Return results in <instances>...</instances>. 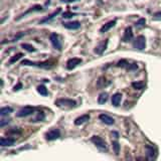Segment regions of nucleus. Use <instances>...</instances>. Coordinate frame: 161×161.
Returning a JSON list of instances; mask_svg holds the SVG:
<instances>
[{
  "label": "nucleus",
  "mask_w": 161,
  "mask_h": 161,
  "mask_svg": "<svg viewBox=\"0 0 161 161\" xmlns=\"http://www.w3.org/2000/svg\"><path fill=\"white\" fill-rule=\"evenodd\" d=\"M91 141L95 144L97 147L102 151H107L108 150V144L103 138L99 137V136H93L91 138Z\"/></svg>",
  "instance_id": "nucleus-1"
},
{
  "label": "nucleus",
  "mask_w": 161,
  "mask_h": 161,
  "mask_svg": "<svg viewBox=\"0 0 161 161\" xmlns=\"http://www.w3.org/2000/svg\"><path fill=\"white\" fill-rule=\"evenodd\" d=\"M55 105L58 106V107H75L77 105V103H76L75 100H73V99H67V98H61L58 99V100L55 101Z\"/></svg>",
  "instance_id": "nucleus-2"
},
{
  "label": "nucleus",
  "mask_w": 161,
  "mask_h": 161,
  "mask_svg": "<svg viewBox=\"0 0 161 161\" xmlns=\"http://www.w3.org/2000/svg\"><path fill=\"white\" fill-rule=\"evenodd\" d=\"M133 47L136 49L139 50H143L146 47V38L145 36L143 35H139L135 38V40L133 42Z\"/></svg>",
  "instance_id": "nucleus-3"
},
{
  "label": "nucleus",
  "mask_w": 161,
  "mask_h": 161,
  "mask_svg": "<svg viewBox=\"0 0 161 161\" xmlns=\"http://www.w3.org/2000/svg\"><path fill=\"white\" fill-rule=\"evenodd\" d=\"M21 64L22 66H34L38 67H43V69H49V67H52V64L47 63V61H44V63H34V61L24 60L21 61Z\"/></svg>",
  "instance_id": "nucleus-4"
},
{
  "label": "nucleus",
  "mask_w": 161,
  "mask_h": 161,
  "mask_svg": "<svg viewBox=\"0 0 161 161\" xmlns=\"http://www.w3.org/2000/svg\"><path fill=\"white\" fill-rule=\"evenodd\" d=\"M34 107H31V106H26V107H23L21 108L19 111L17 112V116L18 118H23V117H27V116L31 115L33 112H34Z\"/></svg>",
  "instance_id": "nucleus-5"
},
{
  "label": "nucleus",
  "mask_w": 161,
  "mask_h": 161,
  "mask_svg": "<svg viewBox=\"0 0 161 161\" xmlns=\"http://www.w3.org/2000/svg\"><path fill=\"white\" fill-rule=\"evenodd\" d=\"M61 137V131L58 129H52L49 131L46 134V138L47 141H53V140H56Z\"/></svg>",
  "instance_id": "nucleus-6"
},
{
  "label": "nucleus",
  "mask_w": 161,
  "mask_h": 161,
  "mask_svg": "<svg viewBox=\"0 0 161 161\" xmlns=\"http://www.w3.org/2000/svg\"><path fill=\"white\" fill-rule=\"evenodd\" d=\"M49 39H50V42H52V46L55 47V49L58 50H61V40H60V37L56 33H52L49 36Z\"/></svg>",
  "instance_id": "nucleus-7"
},
{
  "label": "nucleus",
  "mask_w": 161,
  "mask_h": 161,
  "mask_svg": "<svg viewBox=\"0 0 161 161\" xmlns=\"http://www.w3.org/2000/svg\"><path fill=\"white\" fill-rule=\"evenodd\" d=\"M145 150H146V155H147L148 161H154V159L156 158V151H155V148L153 146L146 145Z\"/></svg>",
  "instance_id": "nucleus-8"
},
{
  "label": "nucleus",
  "mask_w": 161,
  "mask_h": 161,
  "mask_svg": "<svg viewBox=\"0 0 161 161\" xmlns=\"http://www.w3.org/2000/svg\"><path fill=\"white\" fill-rule=\"evenodd\" d=\"M81 63H82V58H70V60L67 61V69L73 70V69H75L76 67H78Z\"/></svg>",
  "instance_id": "nucleus-9"
},
{
  "label": "nucleus",
  "mask_w": 161,
  "mask_h": 161,
  "mask_svg": "<svg viewBox=\"0 0 161 161\" xmlns=\"http://www.w3.org/2000/svg\"><path fill=\"white\" fill-rule=\"evenodd\" d=\"M107 46H108V39H105V40L101 41L100 43L96 46L95 52L97 53V55H102V53L107 49Z\"/></svg>",
  "instance_id": "nucleus-10"
},
{
  "label": "nucleus",
  "mask_w": 161,
  "mask_h": 161,
  "mask_svg": "<svg viewBox=\"0 0 161 161\" xmlns=\"http://www.w3.org/2000/svg\"><path fill=\"white\" fill-rule=\"evenodd\" d=\"M61 8H58L55 11H53L52 13H50L49 15H47L46 17H44V18H42L40 21H39V23L40 24H43V23H46V22H49V21H50V20H52L53 18L55 17V16H58V14L61 13Z\"/></svg>",
  "instance_id": "nucleus-11"
},
{
  "label": "nucleus",
  "mask_w": 161,
  "mask_h": 161,
  "mask_svg": "<svg viewBox=\"0 0 161 161\" xmlns=\"http://www.w3.org/2000/svg\"><path fill=\"white\" fill-rule=\"evenodd\" d=\"M64 27L67 28V29H72V30H76L79 29L81 27V23L79 21H70V22H64L63 23Z\"/></svg>",
  "instance_id": "nucleus-12"
},
{
  "label": "nucleus",
  "mask_w": 161,
  "mask_h": 161,
  "mask_svg": "<svg viewBox=\"0 0 161 161\" xmlns=\"http://www.w3.org/2000/svg\"><path fill=\"white\" fill-rule=\"evenodd\" d=\"M99 119L103 123H105L106 125H114L115 124V120L113 119L112 117H110L109 115H106V114H101L99 116Z\"/></svg>",
  "instance_id": "nucleus-13"
},
{
  "label": "nucleus",
  "mask_w": 161,
  "mask_h": 161,
  "mask_svg": "<svg viewBox=\"0 0 161 161\" xmlns=\"http://www.w3.org/2000/svg\"><path fill=\"white\" fill-rule=\"evenodd\" d=\"M132 38H133V30H132L131 26H129V27H127L125 29V32H124L122 40L124 42H128V41L131 40Z\"/></svg>",
  "instance_id": "nucleus-14"
},
{
  "label": "nucleus",
  "mask_w": 161,
  "mask_h": 161,
  "mask_svg": "<svg viewBox=\"0 0 161 161\" xmlns=\"http://www.w3.org/2000/svg\"><path fill=\"white\" fill-rule=\"evenodd\" d=\"M88 121H90V116L89 115H82L80 117L76 118L74 123L76 126H80V125H83L85 123H87Z\"/></svg>",
  "instance_id": "nucleus-15"
},
{
  "label": "nucleus",
  "mask_w": 161,
  "mask_h": 161,
  "mask_svg": "<svg viewBox=\"0 0 161 161\" xmlns=\"http://www.w3.org/2000/svg\"><path fill=\"white\" fill-rule=\"evenodd\" d=\"M116 19H114V20H111V21H109V22H107L106 24H104L103 26L101 27V29H100V32L102 33H104V32H107V31H109L111 28H113L116 25Z\"/></svg>",
  "instance_id": "nucleus-16"
},
{
  "label": "nucleus",
  "mask_w": 161,
  "mask_h": 161,
  "mask_svg": "<svg viewBox=\"0 0 161 161\" xmlns=\"http://www.w3.org/2000/svg\"><path fill=\"white\" fill-rule=\"evenodd\" d=\"M42 9V6L41 5H34V6H32V7H30L29 9L28 10H26L25 11V12H23L21 14L20 16H19V17L16 19V20H19V19L20 18H22V17H24L25 15H27L28 13H31V12H34V11H40Z\"/></svg>",
  "instance_id": "nucleus-17"
},
{
  "label": "nucleus",
  "mask_w": 161,
  "mask_h": 161,
  "mask_svg": "<svg viewBox=\"0 0 161 161\" xmlns=\"http://www.w3.org/2000/svg\"><path fill=\"white\" fill-rule=\"evenodd\" d=\"M121 100H122V95L120 94V93H116V94H114L112 96V105L115 106V107H118L120 105L121 103Z\"/></svg>",
  "instance_id": "nucleus-18"
},
{
  "label": "nucleus",
  "mask_w": 161,
  "mask_h": 161,
  "mask_svg": "<svg viewBox=\"0 0 161 161\" xmlns=\"http://www.w3.org/2000/svg\"><path fill=\"white\" fill-rule=\"evenodd\" d=\"M15 143V140L13 138H1L0 139V145L2 147H6V146H11Z\"/></svg>",
  "instance_id": "nucleus-19"
},
{
  "label": "nucleus",
  "mask_w": 161,
  "mask_h": 161,
  "mask_svg": "<svg viewBox=\"0 0 161 161\" xmlns=\"http://www.w3.org/2000/svg\"><path fill=\"white\" fill-rule=\"evenodd\" d=\"M108 98H109L108 93H105V92L101 93L98 97V103L100 104V105H103V104H105L106 102L108 101Z\"/></svg>",
  "instance_id": "nucleus-20"
},
{
  "label": "nucleus",
  "mask_w": 161,
  "mask_h": 161,
  "mask_svg": "<svg viewBox=\"0 0 161 161\" xmlns=\"http://www.w3.org/2000/svg\"><path fill=\"white\" fill-rule=\"evenodd\" d=\"M11 112H12V108H10V107H2V108L0 109V116L4 117V116H7L8 114H10Z\"/></svg>",
  "instance_id": "nucleus-21"
},
{
  "label": "nucleus",
  "mask_w": 161,
  "mask_h": 161,
  "mask_svg": "<svg viewBox=\"0 0 161 161\" xmlns=\"http://www.w3.org/2000/svg\"><path fill=\"white\" fill-rule=\"evenodd\" d=\"M37 92L41 96H47V94H49V91H47L46 87L44 85H40V86L37 87Z\"/></svg>",
  "instance_id": "nucleus-22"
},
{
  "label": "nucleus",
  "mask_w": 161,
  "mask_h": 161,
  "mask_svg": "<svg viewBox=\"0 0 161 161\" xmlns=\"http://www.w3.org/2000/svg\"><path fill=\"white\" fill-rule=\"evenodd\" d=\"M132 87H133L135 90H142L143 88L145 87V83H144V82H133V83H132Z\"/></svg>",
  "instance_id": "nucleus-23"
},
{
  "label": "nucleus",
  "mask_w": 161,
  "mask_h": 161,
  "mask_svg": "<svg viewBox=\"0 0 161 161\" xmlns=\"http://www.w3.org/2000/svg\"><path fill=\"white\" fill-rule=\"evenodd\" d=\"M21 47H22V49H24L25 50H27V52H34L36 50L35 47L32 46L31 44H29V43H22Z\"/></svg>",
  "instance_id": "nucleus-24"
},
{
  "label": "nucleus",
  "mask_w": 161,
  "mask_h": 161,
  "mask_svg": "<svg viewBox=\"0 0 161 161\" xmlns=\"http://www.w3.org/2000/svg\"><path fill=\"white\" fill-rule=\"evenodd\" d=\"M112 146H113V150H114V152L116 154H119V152H120V144L119 142H118L117 140H114L112 142Z\"/></svg>",
  "instance_id": "nucleus-25"
},
{
  "label": "nucleus",
  "mask_w": 161,
  "mask_h": 161,
  "mask_svg": "<svg viewBox=\"0 0 161 161\" xmlns=\"http://www.w3.org/2000/svg\"><path fill=\"white\" fill-rule=\"evenodd\" d=\"M22 56H23V53H21V52H19V53H16L15 55H13L12 58H10V61H9V64H14V63H16L19 58H21Z\"/></svg>",
  "instance_id": "nucleus-26"
},
{
  "label": "nucleus",
  "mask_w": 161,
  "mask_h": 161,
  "mask_svg": "<svg viewBox=\"0 0 161 161\" xmlns=\"http://www.w3.org/2000/svg\"><path fill=\"white\" fill-rule=\"evenodd\" d=\"M145 24H146V19L145 18H140L139 20L135 23V25H136L137 28H141V27L145 26Z\"/></svg>",
  "instance_id": "nucleus-27"
},
{
  "label": "nucleus",
  "mask_w": 161,
  "mask_h": 161,
  "mask_svg": "<svg viewBox=\"0 0 161 161\" xmlns=\"http://www.w3.org/2000/svg\"><path fill=\"white\" fill-rule=\"evenodd\" d=\"M76 13L74 12H70V11H67V12H64L63 14V17L64 18H70V17H73V16H75Z\"/></svg>",
  "instance_id": "nucleus-28"
},
{
  "label": "nucleus",
  "mask_w": 161,
  "mask_h": 161,
  "mask_svg": "<svg viewBox=\"0 0 161 161\" xmlns=\"http://www.w3.org/2000/svg\"><path fill=\"white\" fill-rule=\"evenodd\" d=\"M42 120H44V114L41 112V113H38L37 117H36L33 121H42Z\"/></svg>",
  "instance_id": "nucleus-29"
},
{
  "label": "nucleus",
  "mask_w": 161,
  "mask_h": 161,
  "mask_svg": "<svg viewBox=\"0 0 161 161\" xmlns=\"http://www.w3.org/2000/svg\"><path fill=\"white\" fill-rule=\"evenodd\" d=\"M10 122V120L8 119V120H4V119H2L1 121H0V127H4V126H6L8 125Z\"/></svg>",
  "instance_id": "nucleus-30"
},
{
  "label": "nucleus",
  "mask_w": 161,
  "mask_h": 161,
  "mask_svg": "<svg viewBox=\"0 0 161 161\" xmlns=\"http://www.w3.org/2000/svg\"><path fill=\"white\" fill-rule=\"evenodd\" d=\"M23 35H24V32H20V33H18L17 35H15V37H14L11 41H16V40H18V39L20 38V37H22V36H23Z\"/></svg>",
  "instance_id": "nucleus-31"
},
{
  "label": "nucleus",
  "mask_w": 161,
  "mask_h": 161,
  "mask_svg": "<svg viewBox=\"0 0 161 161\" xmlns=\"http://www.w3.org/2000/svg\"><path fill=\"white\" fill-rule=\"evenodd\" d=\"M118 67H128V63L126 61H121L118 63Z\"/></svg>",
  "instance_id": "nucleus-32"
},
{
  "label": "nucleus",
  "mask_w": 161,
  "mask_h": 161,
  "mask_svg": "<svg viewBox=\"0 0 161 161\" xmlns=\"http://www.w3.org/2000/svg\"><path fill=\"white\" fill-rule=\"evenodd\" d=\"M137 69H138V66H137V64H129V66H128V70H137Z\"/></svg>",
  "instance_id": "nucleus-33"
},
{
  "label": "nucleus",
  "mask_w": 161,
  "mask_h": 161,
  "mask_svg": "<svg viewBox=\"0 0 161 161\" xmlns=\"http://www.w3.org/2000/svg\"><path fill=\"white\" fill-rule=\"evenodd\" d=\"M21 88H22V85H21L20 83H19V84L17 85V86H15V87L13 88V91H17V90L21 89Z\"/></svg>",
  "instance_id": "nucleus-34"
},
{
  "label": "nucleus",
  "mask_w": 161,
  "mask_h": 161,
  "mask_svg": "<svg viewBox=\"0 0 161 161\" xmlns=\"http://www.w3.org/2000/svg\"><path fill=\"white\" fill-rule=\"evenodd\" d=\"M80 1V0H63V2H67V3H70V2H76Z\"/></svg>",
  "instance_id": "nucleus-35"
},
{
  "label": "nucleus",
  "mask_w": 161,
  "mask_h": 161,
  "mask_svg": "<svg viewBox=\"0 0 161 161\" xmlns=\"http://www.w3.org/2000/svg\"><path fill=\"white\" fill-rule=\"evenodd\" d=\"M154 16H156V17H161V12H157L154 14Z\"/></svg>",
  "instance_id": "nucleus-36"
}]
</instances>
